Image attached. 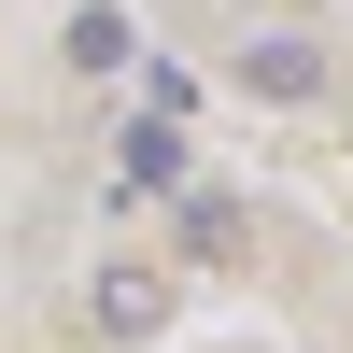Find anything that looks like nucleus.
I'll use <instances>...</instances> for the list:
<instances>
[{
    "label": "nucleus",
    "instance_id": "nucleus-3",
    "mask_svg": "<svg viewBox=\"0 0 353 353\" xmlns=\"http://www.w3.org/2000/svg\"><path fill=\"white\" fill-rule=\"evenodd\" d=\"M128 57H141V14L85 0V14H71V71H128Z\"/></svg>",
    "mask_w": 353,
    "mask_h": 353
},
{
    "label": "nucleus",
    "instance_id": "nucleus-1",
    "mask_svg": "<svg viewBox=\"0 0 353 353\" xmlns=\"http://www.w3.org/2000/svg\"><path fill=\"white\" fill-rule=\"evenodd\" d=\"M241 85H254V99H325V43H311V28H254V43H241Z\"/></svg>",
    "mask_w": 353,
    "mask_h": 353
},
{
    "label": "nucleus",
    "instance_id": "nucleus-2",
    "mask_svg": "<svg viewBox=\"0 0 353 353\" xmlns=\"http://www.w3.org/2000/svg\"><path fill=\"white\" fill-rule=\"evenodd\" d=\"M184 184V128H170V113H141L128 141H113V198H170Z\"/></svg>",
    "mask_w": 353,
    "mask_h": 353
}]
</instances>
